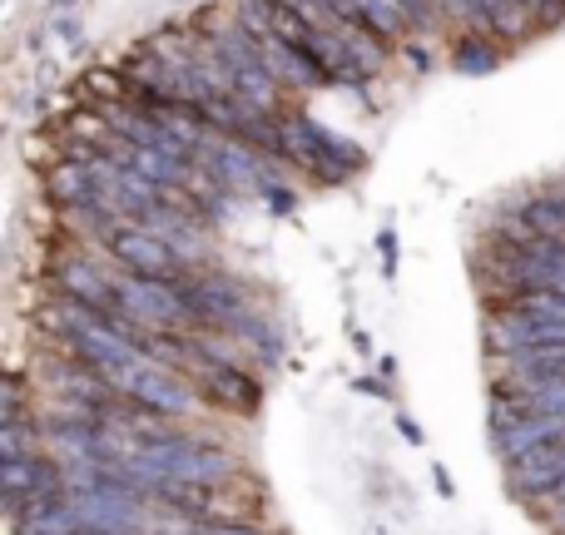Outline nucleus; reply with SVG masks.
<instances>
[{
  "label": "nucleus",
  "instance_id": "f257e3e1",
  "mask_svg": "<svg viewBox=\"0 0 565 535\" xmlns=\"http://www.w3.org/2000/svg\"><path fill=\"white\" fill-rule=\"evenodd\" d=\"M481 298H511V292H565V238H511L487 234L471 258Z\"/></svg>",
  "mask_w": 565,
  "mask_h": 535
},
{
  "label": "nucleus",
  "instance_id": "f03ea898",
  "mask_svg": "<svg viewBox=\"0 0 565 535\" xmlns=\"http://www.w3.org/2000/svg\"><path fill=\"white\" fill-rule=\"evenodd\" d=\"M487 322V362H511L541 347H565V292H511V298H481Z\"/></svg>",
  "mask_w": 565,
  "mask_h": 535
},
{
  "label": "nucleus",
  "instance_id": "7ed1b4c3",
  "mask_svg": "<svg viewBox=\"0 0 565 535\" xmlns=\"http://www.w3.org/2000/svg\"><path fill=\"white\" fill-rule=\"evenodd\" d=\"M278 129H282V159H288L308 184H342V179L358 174V164H362L358 145L342 139V135H332L328 125H318L302 105L282 109Z\"/></svg>",
  "mask_w": 565,
  "mask_h": 535
},
{
  "label": "nucleus",
  "instance_id": "20e7f679",
  "mask_svg": "<svg viewBox=\"0 0 565 535\" xmlns=\"http://www.w3.org/2000/svg\"><path fill=\"white\" fill-rule=\"evenodd\" d=\"M551 441H565V417H551V411H531V407H516V402L491 397V451H497L501 467L531 457L536 447H551Z\"/></svg>",
  "mask_w": 565,
  "mask_h": 535
},
{
  "label": "nucleus",
  "instance_id": "39448f33",
  "mask_svg": "<svg viewBox=\"0 0 565 535\" xmlns=\"http://www.w3.org/2000/svg\"><path fill=\"white\" fill-rule=\"evenodd\" d=\"M565 481V441H551V447H536L531 457L511 461L507 467V491L521 501V506H541Z\"/></svg>",
  "mask_w": 565,
  "mask_h": 535
},
{
  "label": "nucleus",
  "instance_id": "423d86ee",
  "mask_svg": "<svg viewBox=\"0 0 565 535\" xmlns=\"http://www.w3.org/2000/svg\"><path fill=\"white\" fill-rule=\"evenodd\" d=\"M491 382H565V347H541L526 357L491 362Z\"/></svg>",
  "mask_w": 565,
  "mask_h": 535
},
{
  "label": "nucleus",
  "instance_id": "0eeeda50",
  "mask_svg": "<svg viewBox=\"0 0 565 535\" xmlns=\"http://www.w3.org/2000/svg\"><path fill=\"white\" fill-rule=\"evenodd\" d=\"M491 397L516 402V407H531V411H551V417H565V382H491Z\"/></svg>",
  "mask_w": 565,
  "mask_h": 535
},
{
  "label": "nucleus",
  "instance_id": "6e6552de",
  "mask_svg": "<svg viewBox=\"0 0 565 535\" xmlns=\"http://www.w3.org/2000/svg\"><path fill=\"white\" fill-rule=\"evenodd\" d=\"M402 15H407L412 25V45H422V40L441 35V15H437V0H397Z\"/></svg>",
  "mask_w": 565,
  "mask_h": 535
}]
</instances>
